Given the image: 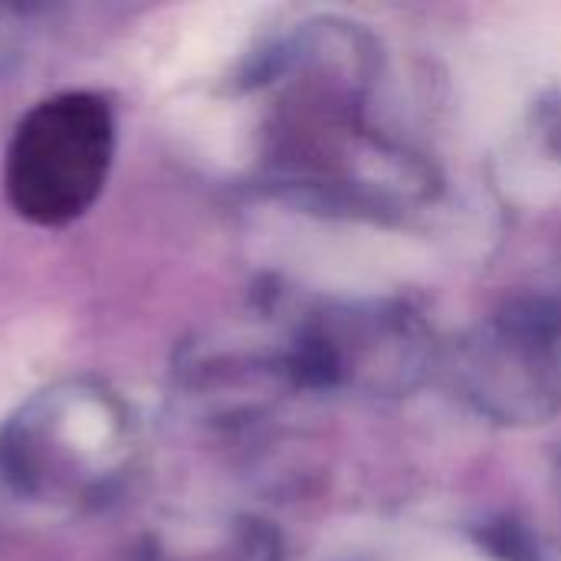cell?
<instances>
[{
    "mask_svg": "<svg viewBox=\"0 0 561 561\" xmlns=\"http://www.w3.org/2000/svg\"><path fill=\"white\" fill-rule=\"evenodd\" d=\"M286 266L325 289L371 293L417 276L424 250L398 233L312 224L289 233Z\"/></svg>",
    "mask_w": 561,
    "mask_h": 561,
    "instance_id": "cell-2",
    "label": "cell"
},
{
    "mask_svg": "<svg viewBox=\"0 0 561 561\" xmlns=\"http://www.w3.org/2000/svg\"><path fill=\"white\" fill-rule=\"evenodd\" d=\"M404 561H490L483 556H477L473 549H463V546H427L414 556H408Z\"/></svg>",
    "mask_w": 561,
    "mask_h": 561,
    "instance_id": "cell-3",
    "label": "cell"
},
{
    "mask_svg": "<svg viewBox=\"0 0 561 561\" xmlns=\"http://www.w3.org/2000/svg\"><path fill=\"white\" fill-rule=\"evenodd\" d=\"M561 72V7L510 13L500 26H483L460 56V102L467 125L503 135L523 112L529 92Z\"/></svg>",
    "mask_w": 561,
    "mask_h": 561,
    "instance_id": "cell-1",
    "label": "cell"
}]
</instances>
